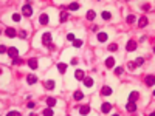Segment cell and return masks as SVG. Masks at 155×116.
<instances>
[{"label": "cell", "instance_id": "17", "mask_svg": "<svg viewBox=\"0 0 155 116\" xmlns=\"http://www.w3.org/2000/svg\"><path fill=\"white\" fill-rule=\"evenodd\" d=\"M84 85L93 87V79H91V77H84Z\"/></svg>", "mask_w": 155, "mask_h": 116}, {"label": "cell", "instance_id": "21", "mask_svg": "<svg viewBox=\"0 0 155 116\" xmlns=\"http://www.w3.org/2000/svg\"><path fill=\"white\" fill-rule=\"evenodd\" d=\"M101 16H102V19H104V20H110V19H112V14H110L109 11H102Z\"/></svg>", "mask_w": 155, "mask_h": 116}, {"label": "cell", "instance_id": "8", "mask_svg": "<svg viewBox=\"0 0 155 116\" xmlns=\"http://www.w3.org/2000/svg\"><path fill=\"white\" fill-rule=\"evenodd\" d=\"M39 22H40V25H47L48 23V14H40Z\"/></svg>", "mask_w": 155, "mask_h": 116}, {"label": "cell", "instance_id": "20", "mask_svg": "<svg viewBox=\"0 0 155 116\" xmlns=\"http://www.w3.org/2000/svg\"><path fill=\"white\" fill-rule=\"evenodd\" d=\"M45 88L47 90H53L54 88V81H47L45 82Z\"/></svg>", "mask_w": 155, "mask_h": 116}, {"label": "cell", "instance_id": "4", "mask_svg": "<svg viewBox=\"0 0 155 116\" xmlns=\"http://www.w3.org/2000/svg\"><path fill=\"white\" fill-rule=\"evenodd\" d=\"M126 48H127V51H135L137 42H135V40H129V42H127V47H126Z\"/></svg>", "mask_w": 155, "mask_h": 116}, {"label": "cell", "instance_id": "6", "mask_svg": "<svg viewBox=\"0 0 155 116\" xmlns=\"http://www.w3.org/2000/svg\"><path fill=\"white\" fill-rule=\"evenodd\" d=\"M5 34L6 36H8V37H16V30H14V28H6V30H5Z\"/></svg>", "mask_w": 155, "mask_h": 116}, {"label": "cell", "instance_id": "9", "mask_svg": "<svg viewBox=\"0 0 155 116\" xmlns=\"http://www.w3.org/2000/svg\"><path fill=\"white\" fill-rule=\"evenodd\" d=\"M138 98H140V93L138 91H132L130 95H129V101H132V102H135Z\"/></svg>", "mask_w": 155, "mask_h": 116}, {"label": "cell", "instance_id": "15", "mask_svg": "<svg viewBox=\"0 0 155 116\" xmlns=\"http://www.w3.org/2000/svg\"><path fill=\"white\" fill-rule=\"evenodd\" d=\"M26 81H28V84H36V82H37V77L34 76V74H28Z\"/></svg>", "mask_w": 155, "mask_h": 116}, {"label": "cell", "instance_id": "28", "mask_svg": "<svg viewBox=\"0 0 155 116\" xmlns=\"http://www.w3.org/2000/svg\"><path fill=\"white\" fill-rule=\"evenodd\" d=\"M95 16H96L95 11H88V12H87V19H88V20H93V19H95Z\"/></svg>", "mask_w": 155, "mask_h": 116}, {"label": "cell", "instance_id": "7", "mask_svg": "<svg viewBox=\"0 0 155 116\" xmlns=\"http://www.w3.org/2000/svg\"><path fill=\"white\" fill-rule=\"evenodd\" d=\"M154 82H155V77H154V74L146 76V85H147V87H152V85H154Z\"/></svg>", "mask_w": 155, "mask_h": 116}, {"label": "cell", "instance_id": "26", "mask_svg": "<svg viewBox=\"0 0 155 116\" xmlns=\"http://www.w3.org/2000/svg\"><path fill=\"white\" fill-rule=\"evenodd\" d=\"M68 9H72V11H76V9H79V5L78 3H70V6H68Z\"/></svg>", "mask_w": 155, "mask_h": 116}, {"label": "cell", "instance_id": "1", "mask_svg": "<svg viewBox=\"0 0 155 116\" xmlns=\"http://www.w3.org/2000/svg\"><path fill=\"white\" fill-rule=\"evenodd\" d=\"M22 14L25 17H30L31 14H33V8H31V5H23V8H22Z\"/></svg>", "mask_w": 155, "mask_h": 116}, {"label": "cell", "instance_id": "40", "mask_svg": "<svg viewBox=\"0 0 155 116\" xmlns=\"http://www.w3.org/2000/svg\"><path fill=\"white\" fill-rule=\"evenodd\" d=\"M28 108H34V102H28Z\"/></svg>", "mask_w": 155, "mask_h": 116}, {"label": "cell", "instance_id": "33", "mask_svg": "<svg viewBox=\"0 0 155 116\" xmlns=\"http://www.w3.org/2000/svg\"><path fill=\"white\" fill-rule=\"evenodd\" d=\"M133 22H135V16H133V14L127 16V23H133Z\"/></svg>", "mask_w": 155, "mask_h": 116}, {"label": "cell", "instance_id": "37", "mask_svg": "<svg viewBox=\"0 0 155 116\" xmlns=\"http://www.w3.org/2000/svg\"><path fill=\"white\" fill-rule=\"evenodd\" d=\"M67 39L73 42V40H75V34H67Z\"/></svg>", "mask_w": 155, "mask_h": 116}, {"label": "cell", "instance_id": "34", "mask_svg": "<svg viewBox=\"0 0 155 116\" xmlns=\"http://www.w3.org/2000/svg\"><path fill=\"white\" fill-rule=\"evenodd\" d=\"M6 51H8V48H6V45H3V43H2V45H0V53H6Z\"/></svg>", "mask_w": 155, "mask_h": 116}, {"label": "cell", "instance_id": "38", "mask_svg": "<svg viewBox=\"0 0 155 116\" xmlns=\"http://www.w3.org/2000/svg\"><path fill=\"white\" fill-rule=\"evenodd\" d=\"M12 63H14V65H16V63L19 65V63H22V60H20V59H17V57H16V59H14V60H12Z\"/></svg>", "mask_w": 155, "mask_h": 116}, {"label": "cell", "instance_id": "23", "mask_svg": "<svg viewBox=\"0 0 155 116\" xmlns=\"http://www.w3.org/2000/svg\"><path fill=\"white\" fill-rule=\"evenodd\" d=\"M47 105H48V107H54V105H56V99H54V98H48V99H47Z\"/></svg>", "mask_w": 155, "mask_h": 116}, {"label": "cell", "instance_id": "2", "mask_svg": "<svg viewBox=\"0 0 155 116\" xmlns=\"http://www.w3.org/2000/svg\"><path fill=\"white\" fill-rule=\"evenodd\" d=\"M42 42H44V45H50L51 43V34L50 33H44V36H42Z\"/></svg>", "mask_w": 155, "mask_h": 116}, {"label": "cell", "instance_id": "32", "mask_svg": "<svg viewBox=\"0 0 155 116\" xmlns=\"http://www.w3.org/2000/svg\"><path fill=\"white\" fill-rule=\"evenodd\" d=\"M118 47H116V43H110L109 45V51H116Z\"/></svg>", "mask_w": 155, "mask_h": 116}, {"label": "cell", "instance_id": "24", "mask_svg": "<svg viewBox=\"0 0 155 116\" xmlns=\"http://www.w3.org/2000/svg\"><path fill=\"white\" fill-rule=\"evenodd\" d=\"M138 23H140V26H141V28H144V26L147 25V17H141Z\"/></svg>", "mask_w": 155, "mask_h": 116}, {"label": "cell", "instance_id": "31", "mask_svg": "<svg viewBox=\"0 0 155 116\" xmlns=\"http://www.w3.org/2000/svg\"><path fill=\"white\" fill-rule=\"evenodd\" d=\"M44 115H45V116H51V115H53L51 107H50V108H45V110H44Z\"/></svg>", "mask_w": 155, "mask_h": 116}, {"label": "cell", "instance_id": "14", "mask_svg": "<svg viewBox=\"0 0 155 116\" xmlns=\"http://www.w3.org/2000/svg\"><path fill=\"white\" fill-rule=\"evenodd\" d=\"M28 65H30V67H31L33 70H36L39 63H37V60H36V59H28Z\"/></svg>", "mask_w": 155, "mask_h": 116}, {"label": "cell", "instance_id": "25", "mask_svg": "<svg viewBox=\"0 0 155 116\" xmlns=\"http://www.w3.org/2000/svg\"><path fill=\"white\" fill-rule=\"evenodd\" d=\"M73 47H76V48L82 47V40H81V39H75V40H73Z\"/></svg>", "mask_w": 155, "mask_h": 116}, {"label": "cell", "instance_id": "19", "mask_svg": "<svg viewBox=\"0 0 155 116\" xmlns=\"http://www.w3.org/2000/svg\"><path fill=\"white\" fill-rule=\"evenodd\" d=\"M79 112H81V115H87V113L90 112V107H88V105H82V107L79 108Z\"/></svg>", "mask_w": 155, "mask_h": 116}, {"label": "cell", "instance_id": "30", "mask_svg": "<svg viewBox=\"0 0 155 116\" xmlns=\"http://www.w3.org/2000/svg\"><path fill=\"white\" fill-rule=\"evenodd\" d=\"M123 71H124L123 67H116V68H115V74H116V76H121V74H123Z\"/></svg>", "mask_w": 155, "mask_h": 116}, {"label": "cell", "instance_id": "12", "mask_svg": "<svg viewBox=\"0 0 155 116\" xmlns=\"http://www.w3.org/2000/svg\"><path fill=\"white\" fill-rule=\"evenodd\" d=\"M113 65H115V59H113V57H107V60H105V67L112 68Z\"/></svg>", "mask_w": 155, "mask_h": 116}, {"label": "cell", "instance_id": "39", "mask_svg": "<svg viewBox=\"0 0 155 116\" xmlns=\"http://www.w3.org/2000/svg\"><path fill=\"white\" fill-rule=\"evenodd\" d=\"M127 67H129L130 70H135V63H133V62H130V63L127 65Z\"/></svg>", "mask_w": 155, "mask_h": 116}, {"label": "cell", "instance_id": "16", "mask_svg": "<svg viewBox=\"0 0 155 116\" xmlns=\"http://www.w3.org/2000/svg\"><path fill=\"white\" fill-rule=\"evenodd\" d=\"M58 70H59V73H65V71H67V65L65 63H58Z\"/></svg>", "mask_w": 155, "mask_h": 116}, {"label": "cell", "instance_id": "35", "mask_svg": "<svg viewBox=\"0 0 155 116\" xmlns=\"http://www.w3.org/2000/svg\"><path fill=\"white\" fill-rule=\"evenodd\" d=\"M12 20H14V22H19V20H20V14H14V16H12Z\"/></svg>", "mask_w": 155, "mask_h": 116}, {"label": "cell", "instance_id": "29", "mask_svg": "<svg viewBox=\"0 0 155 116\" xmlns=\"http://www.w3.org/2000/svg\"><path fill=\"white\" fill-rule=\"evenodd\" d=\"M67 19H68V14H67L65 11H62V12H61V22H65Z\"/></svg>", "mask_w": 155, "mask_h": 116}, {"label": "cell", "instance_id": "27", "mask_svg": "<svg viewBox=\"0 0 155 116\" xmlns=\"http://www.w3.org/2000/svg\"><path fill=\"white\" fill-rule=\"evenodd\" d=\"M143 62H144L143 57H137V60L133 62V63H135V67H140V65H143Z\"/></svg>", "mask_w": 155, "mask_h": 116}, {"label": "cell", "instance_id": "13", "mask_svg": "<svg viewBox=\"0 0 155 116\" xmlns=\"http://www.w3.org/2000/svg\"><path fill=\"white\" fill-rule=\"evenodd\" d=\"M110 108H112V105H110L109 102H104L102 107H101V110H102V113H109V112H110Z\"/></svg>", "mask_w": 155, "mask_h": 116}, {"label": "cell", "instance_id": "36", "mask_svg": "<svg viewBox=\"0 0 155 116\" xmlns=\"http://www.w3.org/2000/svg\"><path fill=\"white\" fill-rule=\"evenodd\" d=\"M19 36H20V39H25V37H26V31H20Z\"/></svg>", "mask_w": 155, "mask_h": 116}, {"label": "cell", "instance_id": "18", "mask_svg": "<svg viewBox=\"0 0 155 116\" xmlns=\"http://www.w3.org/2000/svg\"><path fill=\"white\" fill-rule=\"evenodd\" d=\"M98 40L99 42H105L107 40V34L105 33H98Z\"/></svg>", "mask_w": 155, "mask_h": 116}, {"label": "cell", "instance_id": "10", "mask_svg": "<svg viewBox=\"0 0 155 116\" xmlns=\"http://www.w3.org/2000/svg\"><path fill=\"white\" fill-rule=\"evenodd\" d=\"M75 76H76L78 81H84V77H85V74H84V71H82V70H78L76 73H75Z\"/></svg>", "mask_w": 155, "mask_h": 116}, {"label": "cell", "instance_id": "22", "mask_svg": "<svg viewBox=\"0 0 155 116\" xmlns=\"http://www.w3.org/2000/svg\"><path fill=\"white\" fill-rule=\"evenodd\" d=\"M82 96H84V95H82V91H79V90L75 91V95H73V98H75L76 101H81V99H82Z\"/></svg>", "mask_w": 155, "mask_h": 116}, {"label": "cell", "instance_id": "5", "mask_svg": "<svg viewBox=\"0 0 155 116\" xmlns=\"http://www.w3.org/2000/svg\"><path fill=\"white\" fill-rule=\"evenodd\" d=\"M101 95L102 96H110L112 95V88H110V87H107V85L102 87V88H101Z\"/></svg>", "mask_w": 155, "mask_h": 116}, {"label": "cell", "instance_id": "3", "mask_svg": "<svg viewBox=\"0 0 155 116\" xmlns=\"http://www.w3.org/2000/svg\"><path fill=\"white\" fill-rule=\"evenodd\" d=\"M8 54L12 57V59H16V57L19 56V51H17V48H16V47H11V48H8Z\"/></svg>", "mask_w": 155, "mask_h": 116}, {"label": "cell", "instance_id": "11", "mask_svg": "<svg viewBox=\"0 0 155 116\" xmlns=\"http://www.w3.org/2000/svg\"><path fill=\"white\" fill-rule=\"evenodd\" d=\"M127 110H129L130 113H133V112H135V110H137V105H135V102H132V101H129V102H127Z\"/></svg>", "mask_w": 155, "mask_h": 116}]
</instances>
